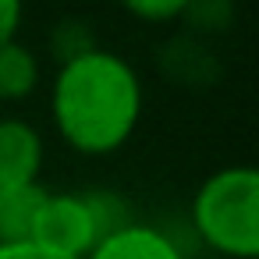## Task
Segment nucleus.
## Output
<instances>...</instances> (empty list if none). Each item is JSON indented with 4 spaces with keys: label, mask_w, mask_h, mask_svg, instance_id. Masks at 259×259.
Returning a JSON list of instances; mask_svg holds the SVG:
<instances>
[{
    "label": "nucleus",
    "mask_w": 259,
    "mask_h": 259,
    "mask_svg": "<svg viewBox=\"0 0 259 259\" xmlns=\"http://www.w3.org/2000/svg\"><path fill=\"white\" fill-rule=\"evenodd\" d=\"M50 114L61 139L85 153H117L142 114V82L135 68L114 50H78L68 57L50 89Z\"/></svg>",
    "instance_id": "1"
},
{
    "label": "nucleus",
    "mask_w": 259,
    "mask_h": 259,
    "mask_svg": "<svg viewBox=\"0 0 259 259\" xmlns=\"http://www.w3.org/2000/svg\"><path fill=\"white\" fill-rule=\"evenodd\" d=\"M199 238L234 259H259V167H220L192 199Z\"/></svg>",
    "instance_id": "2"
},
{
    "label": "nucleus",
    "mask_w": 259,
    "mask_h": 259,
    "mask_svg": "<svg viewBox=\"0 0 259 259\" xmlns=\"http://www.w3.org/2000/svg\"><path fill=\"white\" fill-rule=\"evenodd\" d=\"M100 234H96V220L89 213L85 195L68 192V195H47V202L36 213L32 224V245L54 252V255H68V259H85L96 248Z\"/></svg>",
    "instance_id": "3"
},
{
    "label": "nucleus",
    "mask_w": 259,
    "mask_h": 259,
    "mask_svg": "<svg viewBox=\"0 0 259 259\" xmlns=\"http://www.w3.org/2000/svg\"><path fill=\"white\" fill-rule=\"evenodd\" d=\"M43 167V135L22 117H0V192L36 185Z\"/></svg>",
    "instance_id": "4"
},
{
    "label": "nucleus",
    "mask_w": 259,
    "mask_h": 259,
    "mask_svg": "<svg viewBox=\"0 0 259 259\" xmlns=\"http://www.w3.org/2000/svg\"><path fill=\"white\" fill-rule=\"evenodd\" d=\"M85 259H185V255L170 234L132 220L128 227L107 234Z\"/></svg>",
    "instance_id": "5"
},
{
    "label": "nucleus",
    "mask_w": 259,
    "mask_h": 259,
    "mask_svg": "<svg viewBox=\"0 0 259 259\" xmlns=\"http://www.w3.org/2000/svg\"><path fill=\"white\" fill-rule=\"evenodd\" d=\"M47 188L25 185V188H11V192H0V245H25L32 241V224L39 206L47 202Z\"/></svg>",
    "instance_id": "6"
},
{
    "label": "nucleus",
    "mask_w": 259,
    "mask_h": 259,
    "mask_svg": "<svg viewBox=\"0 0 259 259\" xmlns=\"http://www.w3.org/2000/svg\"><path fill=\"white\" fill-rule=\"evenodd\" d=\"M39 82V61L25 43H8L0 47V100H25Z\"/></svg>",
    "instance_id": "7"
},
{
    "label": "nucleus",
    "mask_w": 259,
    "mask_h": 259,
    "mask_svg": "<svg viewBox=\"0 0 259 259\" xmlns=\"http://www.w3.org/2000/svg\"><path fill=\"white\" fill-rule=\"evenodd\" d=\"M128 15L142 18V22H170V18H181L185 15V0H135L128 4Z\"/></svg>",
    "instance_id": "8"
},
{
    "label": "nucleus",
    "mask_w": 259,
    "mask_h": 259,
    "mask_svg": "<svg viewBox=\"0 0 259 259\" xmlns=\"http://www.w3.org/2000/svg\"><path fill=\"white\" fill-rule=\"evenodd\" d=\"M181 18H188L195 29H220L227 18H231V8L227 4H185V15Z\"/></svg>",
    "instance_id": "9"
},
{
    "label": "nucleus",
    "mask_w": 259,
    "mask_h": 259,
    "mask_svg": "<svg viewBox=\"0 0 259 259\" xmlns=\"http://www.w3.org/2000/svg\"><path fill=\"white\" fill-rule=\"evenodd\" d=\"M22 4L18 0H0V47H8L15 43L18 29H22Z\"/></svg>",
    "instance_id": "10"
},
{
    "label": "nucleus",
    "mask_w": 259,
    "mask_h": 259,
    "mask_svg": "<svg viewBox=\"0 0 259 259\" xmlns=\"http://www.w3.org/2000/svg\"><path fill=\"white\" fill-rule=\"evenodd\" d=\"M0 259H68V255H54L39 245L25 241V245H0Z\"/></svg>",
    "instance_id": "11"
}]
</instances>
